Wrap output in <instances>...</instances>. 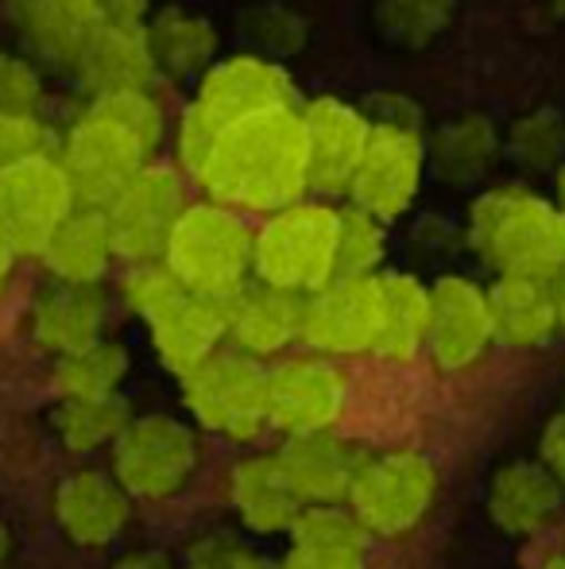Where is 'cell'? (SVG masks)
Returning a JSON list of instances; mask_svg holds the SVG:
<instances>
[{
    "instance_id": "obj_5",
    "label": "cell",
    "mask_w": 565,
    "mask_h": 569,
    "mask_svg": "<svg viewBox=\"0 0 565 569\" xmlns=\"http://www.w3.org/2000/svg\"><path fill=\"white\" fill-rule=\"evenodd\" d=\"M252 244L256 226L241 210L198 194L182 210L163 260L186 291L229 302L244 283H252Z\"/></svg>"
},
{
    "instance_id": "obj_1",
    "label": "cell",
    "mask_w": 565,
    "mask_h": 569,
    "mask_svg": "<svg viewBox=\"0 0 565 569\" xmlns=\"http://www.w3.org/2000/svg\"><path fill=\"white\" fill-rule=\"evenodd\" d=\"M186 179L202 198L233 206L244 218H268L310 198L299 106L264 109L225 124Z\"/></svg>"
},
{
    "instance_id": "obj_2",
    "label": "cell",
    "mask_w": 565,
    "mask_h": 569,
    "mask_svg": "<svg viewBox=\"0 0 565 569\" xmlns=\"http://www.w3.org/2000/svg\"><path fill=\"white\" fill-rule=\"evenodd\" d=\"M171 124L174 117L155 90L85 98L54 143L82 206H105L143 167L159 163Z\"/></svg>"
},
{
    "instance_id": "obj_26",
    "label": "cell",
    "mask_w": 565,
    "mask_h": 569,
    "mask_svg": "<svg viewBox=\"0 0 565 569\" xmlns=\"http://www.w3.org/2000/svg\"><path fill=\"white\" fill-rule=\"evenodd\" d=\"M36 260L51 283H78V287L101 283L109 276V268L117 263V248L113 237H109V221L101 213V206H78L51 232V240L39 248Z\"/></svg>"
},
{
    "instance_id": "obj_19",
    "label": "cell",
    "mask_w": 565,
    "mask_h": 569,
    "mask_svg": "<svg viewBox=\"0 0 565 569\" xmlns=\"http://www.w3.org/2000/svg\"><path fill=\"white\" fill-rule=\"evenodd\" d=\"M143 326H148V341L155 360L171 376H179V380L229 345V310L225 302L210 299V295L179 291Z\"/></svg>"
},
{
    "instance_id": "obj_47",
    "label": "cell",
    "mask_w": 565,
    "mask_h": 569,
    "mask_svg": "<svg viewBox=\"0 0 565 569\" xmlns=\"http://www.w3.org/2000/svg\"><path fill=\"white\" fill-rule=\"evenodd\" d=\"M12 566V531H8V523L0 519V569Z\"/></svg>"
},
{
    "instance_id": "obj_3",
    "label": "cell",
    "mask_w": 565,
    "mask_h": 569,
    "mask_svg": "<svg viewBox=\"0 0 565 569\" xmlns=\"http://www.w3.org/2000/svg\"><path fill=\"white\" fill-rule=\"evenodd\" d=\"M280 106H302L299 86H294L291 70L283 62L268 59L256 51H236L221 54L210 70L194 82L190 101L179 109L171 124V156L182 174L198 167L213 136L225 124L264 109Z\"/></svg>"
},
{
    "instance_id": "obj_11",
    "label": "cell",
    "mask_w": 565,
    "mask_h": 569,
    "mask_svg": "<svg viewBox=\"0 0 565 569\" xmlns=\"http://www.w3.org/2000/svg\"><path fill=\"white\" fill-rule=\"evenodd\" d=\"M78 206L82 198L54 148L0 171V237L23 260H36L39 248Z\"/></svg>"
},
{
    "instance_id": "obj_4",
    "label": "cell",
    "mask_w": 565,
    "mask_h": 569,
    "mask_svg": "<svg viewBox=\"0 0 565 569\" xmlns=\"http://www.w3.org/2000/svg\"><path fill=\"white\" fill-rule=\"evenodd\" d=\"M468 248L496 276L554 279L565 271V210L527 187H492L468 206Z\"/></svg>"
},
{
    "instance_id": "obj_28",
    "label": "cell",
    "mask_w": 565,
    "mask_h": 569,
    "mask_svg": "<svg viewBox=\"0 0 565 569\" xmlns=\"http://www.w3.org/2000/svg\"><path fill=\"white\" fill-rule=\"evenodd\" d=\"M488 307L496 341L507 349H535L558 333V299L543 279L500 276L488 287Z\"/></svg>"
},
{
    "instance_id": "obj_31",
    "label": "cell",
    "mask_w": 565,
    "mask_h": 569,
    "mask_svg": "<svg viewBox=\"0 0 565 569\" xmlns=\"http://www.w3.org/2000/svg\"><path fill=\"white\" fill-rule=\"evenodd\" d=\"M504 136L484 113H465L453 117L450 124H442L426 140V163L434 167L437 179H445L450 187H473L492 171Z\"/></svg>"
},
{
    "instance_id": "obj_52",
    "label": "cell",
    "mask_w": 565,
    "mask_h": 569,
    "mask_svg": "<svg viewBox=\"0 0 565 569\" xmlns=\"http://www.w3.org/2000/svg\"><path fill=\"white\" fill-rule=\"evenodd\" d=\"M558 206L565 210V171H562V179H558Z\"/></svg>"
},
{
    "instance_id": "obj_20",
    "label": "cell",
    "mask_w": 565,
    "mask_h": 569,
    "mask_svg": "<svg viewBox=\"0 0 565 569\" xmlns=\"http://www.w3.org/2000/svg\"><path fill=\"white\" fill-rule=\"evenodd\" d=\"M275 457H280L291 488L299 492L302 508H322V503H349L353 480L369 450L341 438L337 430H322V435L283 438Z\"/></svg>"
},
{
    "instance_id": "obj_32",
    "label": "cell",
    "mask_w": 565,
    "mask_h": 569,
    "mask_svg": "<svg viewBox=\"0 0 565 569\" xmlns=\"http://www.w3.org/2000/svg\"><path fill=\"white\" fill-rule=\"evenodd\" d=\"M132 422L129 399L101 396V399H59L51 415V430L59 446L74 457H93L113 450V442Z\"/></svg>"
},
{
    "instance_id": "obj_7",
    "label": "cell",
    "mask_w": 565,
    "mask_h": 569,
    "mask_svg": "<svg viewBox=\"0 0 565 569\" xmlns=\"http://www.w3.org/2000/svg\"><path fill=\"white\" fill-rule=\"evenodd\" d=\"M182 407L198 430L225 442H256L268 427V365L249 352L218 349L179 380Z\"/></svg>"
},
{
    "instance_id": "obj_8",
    "label": "cell",
    "mask_w": 565,
    "mask_h": 569,
    "mask_svg": "<svg viewBox=\"0 0 565 569\" xmlns=\"http://www.w3.org/2000/svg\"><path fill=\"white\" fill-rule=\"evenodd\" d=\"M202 465L198 427L174 415H132L109 450V472L140 503H167L190 488Z\"/></svg>"
},
{
    "instance_id": "obj_33",
    "label": "cell",
    "mask_w": 565,
    "mask_h": 569,
    "mask_svg": "<svg viewBox=\"0 0 565 569\" xmlns=\"http://www.w3.org/2000/svg\"><path fill=\"white\" fill-rule=\"evenodd\" d=\"M129 372H132V352L121 341L101 338L78 352L54 357L51 383L59 391V399H101V396H121Z\"/></svg>"
},
{
    "instance_id": "obj_9",
    "label": "cell",
    "mask_w": 565,
    "mask_h": 569,
    "mask_svg": "<svg viewBox=\"0 0 565 569\" xmlns=\"http://www.w3.org/2000/svg\"><path fill=\"white\" fill-rule=\"evenodd\" d=\"M437 500V469L418 450L369 453L349 492V511L369 539H403L430 516Z\"/></svg>"
},
{
    "instance_id": "obj_22",
    "label": "cell",
    "mask_w": 565,
    "mask_h": 569,
    "mask_svg": "<svg viewBox=\"0 0 565 569\" xmlns=\"http://www.w3.org/2000/svg\"><path fill=\"white\" fill-rule=\"evenodd\" d=\"M225 310L229 345L264 360V365H272V360L286 357L302 345V295L252 279L225 302Z\"/></svg>"
},
{
    "instance_id": "obj_16",
    "label": "cell",
    "mask_w": 565,
    "mask_h": 569,
    "mask_svg": "<svg viewBox=\"0 0 565 569\" xmlns=\"http://www.w3.org/2000/svg\"><path fill=\"white\" fill-rule=\"evenodd\" d=\"M16 47L54 74H74L78 59L98 36L93 0H0Z\"/></svg>"
},
{
    "instance_id": "obj_25",
    "label": "cell",
    "mask_w": 565,
    "mask_h": 569,
    "mask_svg": "<svg viewBox=\"0 0 565 569\" xmlns=\"http://www.w3.org/2000/svg\"><path fill=\"white\" fill-rule=\"evenodd\" d=\"M229 508L252 535H286L302 516V500L275 453H249L229 469Z\"/></svg>"
},
{
    "instance_id": "obj_49",
    "label": "cell",
    "mask_w": 565,
    "mask_h": 569,
    "mask_svg": "<svg viewBox=\"0 0 565 569\" xmlns=\"http://www.w3.org/2000/svg\"><path fill=\"white\" fill-rule=\"evenodd\" d=\"M283 569H364V566H294L283 558Z\"/></svg>"
},
{
    "instance_id": "obj_42",
    "label": "cell",
    "mask_w": 565,
    "mask_h": 569,
    "mask_svg": "<svg viewBox=\"0 0 565 569\" xmlns=\"http://www.w3.org/2000/svg\"><path fill=\"white\" fill-rule=\"evenodd\" d=\"M93 8L109 28H143L151 20V0H93Z\"/></svg>"
},
{
    "instance_id": "obj_6",
    "label": "cell",
    "mask_w": 565,
    "mask_h": 569,
    "mask_svg": "<svg viewBox=\"0 0 565 569\" xmlns=\"http://www.w3.org/2000/svg\"><path fill=\"white\" fill-rule=\"evenodd\" d=\"M341 206L325 198H302L260 218L252 244V279L291 295H314L337 279Z\"/></svg>"
},
{
    "instance_id": "obj_38",
    "label": "cell",
    "mask_w": 565,
    "mask_h": 569,
    "mask_svg": "<svg viewBox=\"0 0 565 569\" xmlns=\"http://www.w3.org/2000/svg\"><path fill=\"white\" fill-rule=\"evenodd\" d=\"M117 291H121L124 310H129V315H137L140 322H148L151 315H159V310H163L179 291H186V287L179 283V276H174V271L167 268L163 256H159V260L124 263Z\"/></svg>"
},
{
    "instance_id": "obj_44",
    "label": "cell",
    "mask_w": 565,
    "mask_h": 569,
    "mask_svg": "<svg viewBox=\"0 0 565 569\" xmlns=\"http://www.w3.org/2000/svg\"><path fill=\"white\" fill-rule=\"evenodd\" d=\"M113 569H182V566H174V558L163 555V550H132V555L117 558Z\"/></svg>"
},
{
    "instance_id": "obj_13",
    "label": "cell",
    "mask_w": 565,
    "mask_h": 569,
    "mask_svg": "<svg viewBox=\"0 0 565 569\" xmlns=\"http://www.w3.org/2000/svg\"><path fill=\"white\" fill-rule=\"evenodd\" d=\"M302 136H306V171H310V194L314 198H349L361 159L372 143V120L364 106H353L333 93L302 101Z\"/></svg>"
},
{
    "instance_id": "obj_45",
    "label": "cell",
    "mask_w": 565,
    "mask_h": 569,
    "mask_svg": "<svg viewBox=\"0 0 565 569\" xmlns=\"http://www.w3.org/2000/svg\"><path fill=\"white\" fill-rule=\"evenodd\" d=\"M20 260H23V256L16 252V248L8 244L4 237H0V299H4L8 287H12V279H16V268H20Z\"/></svg>"
},
{
    "instance_id": "obj_35",
    "label": "cell",
    "mask_w": 565,
    "mask_h": 569,
    "mask_svg": "<svg viewBox=\"0 0 565 569\" xmlns=\"http://www.w3.org/2000/svg\"><path fill=\"white\" fill-rule=\"evenodd\" d=\"M384 260H387V226L345 202L337 226V279L380 276Z\"/></svg>"
},
{
    "instance_id": "obj_40",
    "label": "cell",
    "mask_w": 565,
    "mask_h": 569,
    "mask_svg": "<svg viewBox=\"0 0 565 569\" xmlns=\"http://www.w3.org/2000/svg\"><path fill=\"white\" fill-rule=\"evenodd\" d=\"M54 136L39 113H12V109H0V171L20 159H31L39 151H51Z\"/></svg>"
},
{
    "instance_id": "obj_37",
    "label": "cell",
    "mask_w": 565,
    "mask_h": 569,
    "mask_svg": "<svg viewBox=\"0 0 565 569\" xmlns=\"http://www.w3.org/2000/svg\"><path fill=\"white\" fill-rule=\"evenodd\" d=\"M241 36L249 39L256 54L286 62L291 54H299L306 47L310 23L286 4H256L241 16Z\"/></svg>"
},
{
    "instance_id": "obj_15",
    "label": "cell",
    "mask_w": 565,
    "mask_h": 569,
    "mask_svg": "<svg viewBox=\"0 0 565 569\" xmlns=\"http://www.w3.org/2000/svg\"><path fill=\"white\" fill-rule=\"evenodd\" d=\"M426 167L423 132H415V128H372V143L364 151L353 187H349V206L392 226L415 206Z\"/></svg>"
},
{
    "instance_id": "obj_17",
    "label": "cell",
    "mask_w": 565,
    "mask_h": 569,
    "mask_svg": "<svg viewBox=\"0 0 565 569\" xmlns=\"http://www.w3.org/2000/svg\"><path fill=\"white\" fill-rule=\"evenodd\" d=\"M496 341L488 291L465 276H442L430 287L426 352L442 372H465Z\"/></svg>"
},
{
    "instance_id": "obj_21",
    "label": "cell",
    "mask_w": 565,
    "mask_h": 569,
    "mask_svg": "<svg viewBox=\"0 0 565 569\" xmlns=\"http://www.w3.org/2000/svg\"><path fill=\"white\" fill-rule=\"evenodd\" d=\"M109 326V291L101 283L78 287V283H51L39 287L28 307V330L31 341L51 357H67L85 345L105 338Z\"/></svg>"
},
{
    "instance_id": "obj_10",
    "label": "cell",
    "mask_w": 565,
    "mask_h": 569,
    "mask_svg": "<svg viewBox=\"0 0 565 569\" xmlns=\"http://www.w3.org/2000/svg\"><path fill=\"white\" fill-rule=\"evenodd\" d=\"M353 380L345 360L294 349L268 365V427L283 438L337 430L349 411Z\"/></svg>"
},
{
    "instance_id": "obj_46",
    "label": "cell",
    "mask_w": 565,
    "mask_h": 569,
    "mask_svg": "<svg viewBox=\"0 0 565 569\" xmlns=\"http://www.w3.org/2000/svg\"><path fill=\"white\" fill-rule=\"evenodd\" d=\"M229 569H283V562H272L268 555H260L256 547H249V542H244V547L236 550L233 562H229Z\"/></svg>"
},
{
    "instance_id": "obj_39",
    "label": "cell",
    "mask_w": 565,
    "mask_h": 569,
    "mask_svg": "<svg viewBox=\"0 0 565 569\" xmlns=\"http://www.w3.org/2000/svg\"><path fill=\"white\" fill-rule=\"evenodd\" d=\"M47 101V78L31 54L20 47L0 43V109L12 113H39Z\"/></svg>"
},
{
    "instance_id": "obj_12",
    "label": "cell",
    "mask_w": 565,
    "mask_h": 569,
    "mask_svg": "<svg viewBox=\"0 0 565 569\" xmlns=\"http://www.w3.org/2000/svg\"><path fill=\"white\" fill-rule=\"evenodd\" d=\"M190 202V179L174 163H151L124 190H117L101 213L109 221L117 260H159Z\"/></svg>"
},
{
    "instance_id": "obj_24",
    "label": "cell",
    "mask_w": 565,
    "mask_h": 569,
    "mask_svg": "<svg viewBox=\"0 0 565 569\" xmlns=\"http://www.w3.org/2000/svg\"><path fill=\"white\" fill-rule=\"evenodd\" d=\"M70 78L82 90V98H109V93L155 90L159 70L151 62L143 28H109V23H101Z\"/></svg>"
},
{
    "instance_id": "obj_30",
    "label": "cell",
    "mask_w": 565,
    "mask_h": 569,
    "mask_svg": "<svg viewBox=\"0 0 565 569\" xmlns=\"http://www.w3.org/2000/svg\"><path fill=\"white\" fill-rule=\"evenodd\" d=\"M294 566H364L369 531L361 519L349 511V503H322V508H302L294 527L286 531Z\"/></svg>"
},
{
    "instance_id": "obj_14",
    "label": "cell",
    "mask_w": 565,
    "mask_h": 569,
    "mask_svg": "<svg viewBox=\"0 0 565 569\" xmlns=\"http://www.w3.org/2000/svg\"><path fill=\"white\" fill-rule=\"evenodd\" d=\"M380 341V276L333 279L302 299V345L333 360L376 357Z\"/></svg>"
},
{
    "instance_id": "obj_27",
    "label": "cell",
    "mask_w": 565,
    "mask_h": 569,
    "mask_svg": "<svg viewBox=\"0 0 565 569\" xmlns=\"http://www.w3.org/2000/svg\"><path fill=\"white\" fill-rule=\"evenodd\" d=\"M562 508V480L543 461H512L488 485V516L504 535H538Z\"/></svg>"
},
{
    "instance_id": "obj_51",
    "label": "cell",
    "mask_w": 565,
    "mask_h": 569,
    "mask_svg": "<svg viewBox=\"0 0 565 569\" xmlns=\"http://www.w3.org/2000/svg\"><path fill=\"white\" fill-rule=\"evenodd\" d=\"M543 569H565V555H558V558H551V562H546Z\"/></svg>"
},
{
    "instance_id": "obj_36",
    "label": "cell",
    "mask_w": 565,
    "mask_h": 569,
    "mask_svg": "<svg viewBox=\"0 0 565 569\" xmlns=\"http://www.w3.org/2000/svg\"><path fill=\"white\" fill-rule=\"evenodd\" d=\"M507 156L527 171H551L565 156V120L558 109H535L507 128Z\"/></svg>"
},
{
    "instance_id": "obj_23",
    "label": "cell",
    "mask_w": 565,
    "mask_h": 569,
    "mask_svg": "<svg viewBox=\"0 0 565 569\" xmlns=\"http://www.w3.org/2000/svg\"><path fill=\"white\" fill-rule=\"evenodd\" d=\"M159 82H198L221 59V31L205 12L186 4H167L143 23Z\"/></svg>"
},
{
    "instance_id": "obj_41",
    "label": "cell",
    "mask_w": 565,
    "mask_h": 569,
    "mask_svg": "<svg viewBox=\"0 0 565 569\" xmlns=\"http://www.w3.org/2000/svg\"><path fill=\"white\" fill-rule=\"evenodd\" d=\"M364 113H369L372 128H415V132H423V109L403 93H372L364 101Z\"/></svg>"
},
{
    "instance_id": "obj_18",
    "label": "cell",
    "mask_w": 565,
    "mask_h": 569,
    "mask_svg": "<svg viewBox=\"0 0 565 569\" xmlns=\"http://www.w3.org/2000/svg\"><path fill=\"white\" fill-rule=\"evenodd\" d=\"M132 496L117 485V477L98 465L74 469L59 488H54V523L74 547L105 550L129 531L132 523Z\"/></svg>"
},
{
    "instance_id": "obj_43",
    "label": "cell",
    "mask_w": 565,
    "mask_h": 569,
    "mask_svg": "<svg viewBox=\"0 0 565 569\" xmlns=\"http://www.w3.org/2000/svg\"><path fill=\"white\" fill-rule=\"evenodd\" d=\"M543 465L565 485V415H558V419L546 427V435H543Z\"/></svg>"
},
{
    "instance_id": "obj_48",
    "label": "cell",
    "mask_w": 565,
    "mask_h": 569,
    "mask_svg": "<svg viewBox=\"0 0 565 569\" xmlns=\"http://www.w3.org/2000/svg\"><path fill=\"white\" fill-rule=\"evenodd\" d=\"M554 299H558V330H565V271L554 279Z\"/></svg>"
},
{
    "instance_id": "obj_29",
    "label": "cell",
    "mask_w": 565,
    "mask_h": 569,
    "mask_svg": "<svg viewBox=\"0 0 565 569\" xmlns=\"http://www.w3.org/2000/svg\"><path fill=\"white\" fill-rule=\"evenodd\" d=\"M430 287L411 271H380V341L376 357L387 365H411L426 352Z\"/></svg>"
},
{
    "instance_id": "obj_50",
    "label": "cell",
    "mask_w": 565,
    "mask_h": 569,
    "mask_svg": "<svg viewBox=\"0 0 565 569\" xmlns=\"http://www.w3.org/2000/svg\"><path fill=\"white\" fill-rule=\"evenodd\" d=\"M546 8H551L558 20H565V0H546Z\"/></svg>"
},
{
    "instance_id": "obj_34",
    "label": "cell",
    "mask_w": 565,
    "mask_h": 569,
    "mask_svg": "<svg viewBox=\"0 0 565 569\" xmlns=\"http://www.w3.org/2000/svg\"><path fill=\"white\" fill-rule=\"evenodd\" d=\"M457 0H376L372 23L400 51H423L453 23Z\"/></svg>"
}]
</instances>
